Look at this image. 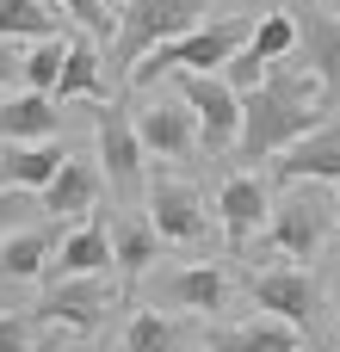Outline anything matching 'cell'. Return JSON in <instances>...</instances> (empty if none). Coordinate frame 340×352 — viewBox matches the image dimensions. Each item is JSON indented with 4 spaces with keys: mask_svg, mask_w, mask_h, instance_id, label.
<instances>
[{
    "mask_svg": "<svg viewBox=\"0 0 340 352\" xmlns=\"http://www.w3.org/2000/svg\"><path fill=\"white\" fill-rule=\"evenodd\" d=\"M50 99H56V105H68V99H99V105H105V74H99L93 37H68V62H62Z\"/></svg>",
    "mask_w": 340,
    "mask_h": 352,
    "instance_id": "44dd1931",
    "label": "cell"
},
{
    "mask_svg": "<svg viewBox=\"0 0 340 352\" xmlns=\"http://www.w3.org/2000/svg\"><path fill=\"white\" fill-rule=\"evenodd\" d=\"M31 340H37L31 316H0V352H31Z\"/></svg>",
    "mask_w": 340,
    "mask_h": 352,
    "instance_id": "f1b7e54d",
    "label": "cell"
},
{
    "mask_svg": "<svg viewBox=\"0 0 340 352\" xmlns=\"http://www.w3.org/2000/svg\"><path fill=\"white\" fill-rule=\"evenodd\" d=\"M248 50L273 68V62H291L297 56V25H291V12L279 6V12H266L260 25H254V37H248Z\"/></svg>",
    "mask_w": 340,
    "mask_h": 352,
    "instance_id": "d4e9b609",
    "label": "cell"
},
{
    "mask_svg": "<svg viewBox=\"0 0 340 352\" xmlns=\"http://www.w3.org/2000/svg\"><path fill=\"white\" fill-rule=\"evenodd\" d=\"M105 241H111V272H118L124 285L149 278V272H155V260H161V235L149 229V217H142V210H118V217L105 223Z\"/></svg>",
    "mask_w": 340,
    "mask_h": 352,
    "instance_id": "2e32d148",
    "label": "cell"
},
{
    "mask_svg": "<svg viewBox=\"0 0 340 352\" xmlns=\"http://www.w3.org/2000/svg\"><path fill=\"white\" fill-rule=\"evenodd\" d=\"M328 124V99L316 87V74L304 62H273L266 87L242 99V136H235V161H273L279 148H291L297 136Z\"/></svg>",
    "mask_w": 340,
    "mask_h": 352,
    "instance_id": "6da1fadb",
    "label": "cell"
},
{
    "mask_svg": "<svg viewBox=\"0 0 340 352\" xmlns=\"http://www.w3.org/2000/svg\"><path fill=\"white\" fill-rule=\"evenodd\" d=\"M105 309H111V278H68V285L43 291V303L31 309V322L37 328H62V334H99Z\"/></svg>",
    "mask_w": 340,
    "mask_h": 352,
    "instance_id": "ba28073f",
    "label": "cell"
},
{
    "mask_svg": "<svg viewBox=\"0 0 340 352\" xmlns=\"http://www.w3.org/2000/svg\"><path fill=\"white\" fill-rule=\"evenodd\" d=\"M43 204H37V192H12V186H0V241L6 235H19V229H31V217H37Z\"/></svg>",
    "mask_w": 340,
    "mask_h": 352,
    "instance_id": "83f0119b",
    "label": "cell"
},
{
    "mask_svg": "<svg viewBox=\"0 0 340 352\" xmlns=\"http://www.w3.org/2000/svg\"><path fill=\"white\" fill-rule=\"evenodd\" d=\"M130 124H136L142 155H155V161H192V155H198V118H192V105H186L180 93L142 99V105L130 111Z\"/></svg>",
    "mask_w": 340,
    "mask_h": 352,
    "instance_id": "8992f818",
    "label": "cell"
},
{
    "mask_svg": "<svg viewBox=\"0 0 340 352\" xmlns=\"http://www.w3.org/2000/svg\"><path fill=\"white\" fill-rule=\"evenodd\" d=\"M149 229L173 248H198L204 241V198L186 179H155L149 186Z\"/></svg>",
    "mask_w": 340,
    "mask_h": 352,
    "instance_id": "8fae6325",
    "label": "cell"
},
{
    "mask_svg": "<svg viewBox=\"0 0 340 352\" xmlns=\"http://www.w3.org/2000/svg\"><path fill=\"white\" fill-rule=\"evenodd\" d=\"M211 352H297V328L285 322H248V328H223L204 340Z\"/></svg>",
    "mask_w": 340,
    "mask_h": 352,
    "instance_id": "cb8c5ba5",
    "label": "cell"
},
{
    "mask_svg": "<svg viewBox=\"0 0 340 352\" xmlns=\"http://www.w3.org/2000/svg\"><path fill=\"white\" fill-rule=\"evenodd\" d=\"M68 155L56 142H0V186L12 192H43Z\"/></svg>",
    "mask_w": 340,
    "mask_h": 352,
    "instance_id": "ac0fdd59",
    "label": "cell"
},
{
    "mask_svg": "<svg viewBox=\"0 0 340 352\" xmlns=\"http://www.w3.org/2000/svg\"><path fill=\"white\" fill-rule=\"evenodd\" d=\"M173 93L198 118V148L204 155H229L235 136H242V99L223 87V74H173Z\"/></svg>",
    "mask_w": 340,
    "mask_h": 352,
    "instance_id": "5b68a950",
    "label": "cell"
},
{
    "mask_svg": "<svg viewBox=\"0 0 340 352\" xmlns=\"http://www.w3.org/2000/svg\"><path fill=\"white\" fill-rule=\"evenodd\" d=\"M223 87H229L235 99H248V93H260V87H266V62H260L254 50H235V56L223 62Z\"/></svg>",
    "mask_w": 340,
    "mask_h": 352,
    "instance_id": "4316f807",
    "label": "cell"
},
{
    "mask_svg": "<svg viewBox=\"0 0 340 352\" xmlns=\"http://www.w3.org/2000/svg\"><path fill=\"white\" fill-rule=\"evenodd\" d=\"M204 6L211 0H124L118 6V37H111V68L130 80V68L149 50H161V43L186 37L192 25H204Z\"/></svg>",
    "mask_w": 340,
    "mask_h": 352,
    "instance_id": "277c9868",
    "label": "cell"
},
{
    "mask_svg": "<svg viewBox=\"0 0 340 352\" xmlns=\"http://www.w3.org/2000/svg\"><path fill=\"white\" fill-rule=\"evenodd\" d=\"M340 229V204L334 186H316V179H297L273 210H266V241L285 254V260H316Z\"/></svg>",
    "mask_w": 340,
    "mask_h": 352,
    "instance_id": "3957f363",
    "label": "cell"
},
{
    "mask_svg": "<svg viewBox=\"0 0 340 352\" xmlns=\"http://www.w3.org/2000/svg\"><path fill=\"white\" fill-rule=\"evenodd\" d=\"M0 37H6V43H19V37L43 43V37H68V31H62V19L50 12V0H0Z\"/></svg>",
    "mask_w": 340,
    "mask_h": 352,
    "instance_id": "603a6c76",
    "label": "cell"
},
{
    "mask_svg": "<svg viewBox=\"0 0 340 352\" xmlns=\"http://www.w3.org/2000/svg\"><path fill=\"white\" fill-rule=\"evenodd\" d=\"M62 124V105L43 93H6L0 99V142H50Z\"/></svg>",
    "mask_w": 340,
    "mask_h": 352,
    "instance_id": "d6986e66",
    "label": "cell"
},
{
    "mask_svg": "<svg viewBox=\"0 0 340 352\" xmlns=\"http://www.w3.org/2000/svg\"><path fill=\"white\" fill-rule=\"evenodd\" d=\"M99 161H105L99 173L124 198V210H136V198H142V142H136V124H130V105L124 99H105L99 105Z\"/></svg>",
    "mask_w": 340,
    "mask_h": 352,
    "instance_id": "52a82bcc",
    "label": "cell"
},
{
    "mask_svg": "<svg viewBox=\"0 0 340 352\" xmlns=\"http://www.w3.org/2000/svg\"><path fill=\"white\" fill-rule=\"evenodd\" d=\"M285 12H291V25H297V56H304V68L316 74L328 111H340V19L322 12V6H285Z\"/></svg>",
    "mask_w": 340,
    "mask_h": 352,
    "instance_id": "9c48e42d",
    "label": "cell"
},
{
    "mask_svg": "<svg viewBox=\"0 0 340 352\" xmlns=\"http://www.w3.org/2000/svg\"><path fill=\"white\" fill-rule=\"evenodd\" d=\"M334 204H340V186H334ZM334 235H340V229H334Z\"/></svg>",
    "mask_w": 340,
    "mask_h": 352,
    "instance_id": "1f68e13d",
    "label": "cell"
},
{
    "mask_svg": "<svg viewBox=\"0 0 340 352\" xmlns=\"http://www.w3.org/2000/svg\"><path fill=\"white\" fill-rule=\"evenodd\" d=\"M266 210H273V198H266V186H260L254 173H229V179H223V192H217V217H223V235H229L235 254L266 229Z\"/></svg>",
    "mask_w": 340,
    "mask_h": 352,
    "instance_id": "9a60e30c",
    "label": "cell"
},
{
    "mask_svg": "<svg viewBox=\"0 0 340 352\" xmlns=\"http://www.w3.org/2000/svg\"><path fill=\"white\" fill-rule=\"evenodd\" d=\"M62 62H68V37H43V43H31V50H25V68H19L25 93H43V99H50Z\"/></svg>",
    "mask_w": 340,
    "mask_h": 352,
    "instance_id": "484cf974",
    "label": "cell"
},
{
    "mask_svg": "<svg viewBox=\"0 0 340 352\" xmlns=\"http://www.w3.org/2000/svg\"><path fill=\"white\" fill-rule=\"evenodd\" d=\"M68 278H111L105 223H81L74 235L56 241V254H50V266H43V285H68Z\"/></svg>",
    "mask_w": 340,
    "mask_h": 352,
    "instance_id": "5bb4252c",
    "label": "cell"
},
{
    "mask_svg": "<svg viewBox=\"0 0 340 352\" xmlns=\"http://www.w3.org/2000/svg\"><path fill=\"white\" fill-rule=\"evenodd\" d=\"M155 303L161 309H186V316H217L229 303V278L211 260L180 266V272H155Z\"/></svg>",
    "mask_w": 340,
    "mask_h": 352,
    "instance_id": "4fadbf2b",
    "label": "cell"
},
{
    "mask_svg": "<svg viewBox=\"0 0 340 352\" xmlns=\"http://www.w3.org/2000/svg\"><path fill=\"white\" fill-rule=\"evenodd\" d=\"M186 346H192V328H186L173 309L142 303V309L124 322V352H186Z\"/></svg>",
    "mask_w": 340,
    "mask_h": 352,
    "instance_id": "ffe728a7",
    "label": "cell"
},
{
    "mask_svg": "<svg viewBox=\"0 0 340 352\" xmlns=\"http://www.w3.org/2000/svg\"><path fill=\"white\" fill-rule=\"evenodd\" d=\"M31 352H68V334H62V328H37Z\"/></svg>",
    "mask_w": 340,
    "mask_h": 352,
    "instance_id": "4dcf8cb0",
    "label": "cell"
},
{
    "mask_svg": "<svg viewBox=\"0 0 340 352\" xmlns=\"http://www.w3.org/2000/svg\"><path fill=\"white\" fill-rule=\"evenodd\" d=\"M105 6H111V0H105ZM118 6H124V0H118Z\"/></svg>",
    "mask_w": 340,
    "mask_h": 352,
    "instance_id": "d6a6232c",
    "label": "cell"
},
{
    "mask_svg": "<svg viewBox=\"0 0 340 352\" xmlns=\"http://www.w3.org/2000/svg\"><path fill=\"white\" fill-rule=\"evenodd\" d=\"M56 241L62 235H50V229H19V235H6L0 241V278H43V266H50V254H56Z\"/></svg>",
    "mask_w": 340,
    "mask_h": 352,
    "instance_id": "7402d4cb",
    "label": "cell"
},
{
    "mask_svg": "<svg viewBox=\"0 0 340 352\" xmlns=\"http://www.w3.org/2000/svg\"><path fill=\"white\" fill-rule=\"evenodd\" d=\"M248 37H254V19H248V12H235V19H211V25H192L186 37L149 50V56L130 68V87L142 93V87H155L161 74H223V62H229L235 50H248Z\"/></svg>",
    "mask_w": 340,
    "mask_h": 352,
    "instance_id": "7a4b0ae2",
    "label": "cell"
},
{
    "mask_svg": "<svg viewBox=\"0 0 340 352\" xmlns=\"http://www.w3.org/2000/svg\"><path fill=\"white\" fill-rule=\"evenodd\" d=\"M273 179H279V186H297V179L340 186V118H328V124H322V130H310V136H297L291 148H279Z\"/></svg>",
    "mask_w": 340,
    "mask_h": 352,
    "instance_id": "7c38bea8",
    "label": "cell"
},
{
    "mask_svg": "<svg viewBox=\"0 0 340 352\" xmlns=\"http://www.w3.org/2000/svg\"><path fill=\"white\" fill-rule=\"evenodd\" d=\"M248 297L260 303V309H273V322H285V328H316V316H322V291H316V278L304 272V266H279V272H260V278H248Z\"/></svg>",
    "mask_w": 340,
    "mask_h": 352,
    "instance_id": "30bf717a",
    "label": "cell"
},
{
    "mask_svg": "<svg viewBox=\"0 0 340 352\" xmlns=\"http://www.w3.org/2000/svg\"><path fill=\"white\" fill-rule=\"evenodd\" d=\"M19 68H25V56H19V43H6V37H0V93H12V80H19Z\"/></svg>",
    "mask_w": 340,
    "mask_h": 352,
    "instance_id": "f546056e",
    "label": "cell"
},
{
    "mask_svg": "<svg viewBox=\"0 0 340 352\" xmlns=\"http://www.w3.org/2000/svg\"><path fill=\"white\" fill-rule=\"evenodd\" d=\"M99 186H105L99 161H87V155H68V161L56 167V179L37 192V204H43V210H56V223H62V217H81V210H93V204H99Z\"/></svg>",
    "mask_w": 340,
    "mask_h": 352,
    "instance_id": "e0dca14e",
    "label": "cell"
}]
</instances>
